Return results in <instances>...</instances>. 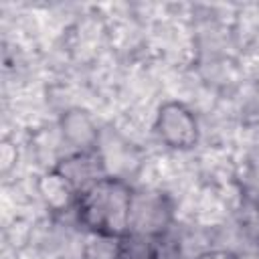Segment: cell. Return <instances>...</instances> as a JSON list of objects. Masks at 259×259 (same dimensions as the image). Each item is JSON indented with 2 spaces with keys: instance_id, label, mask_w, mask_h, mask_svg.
Instances as JSON below:
<instances>
[{
  "instance_id": "obj_8",
  "label": "cell",
  "mask_w": 259,
  "mask_h": 259,
  "mask_svg": "<svg viewBox=\"0 0 259 259\" xmlns=\"http://www.w3.org/2000/svg\"><path fill=\"white\" fill-rule=\"evenodd\" d=\"M0 162H2V172H8L14 162H16V148L10 142H2L0 146Z\"/></svg>"
},
{
  "instance_id": "obj_1",
  "label": "cell",
  "mask_w": 259,
  "mask_h": 259,
  "mask_svg": "<svg viewBox=\"0 0 259 259\" xmlns=\"http://www.w3.org/2000/svg\"><path fill=\"white\" fill-rule=\"evenodd\" d=\"M134 188L117 176H103L77 196V219L87 233L123 239L130 235Z\"/></svg>"
},
{
  "instance_id": "obj_6",
  "label": "cell",
  "mask_w": 259,
  "mask_h": 259,
  "mask_svg": "<svg viewBox=\"0 0 259 259\" xmlns=\"http://www.w3.org/2000/svg\"><path fill=\"white\" fill-rule=\"evenodd\" d=\"M36 188H38V194L45 200V204L55 212H63L71 206L75 208V204H77L79 192L73 188V184L57 168L45 172L38 178Z\"/></svg>"
},
{
  "instance_id": "obj_10",
  "label": "cell",
  "mask_w": 259,
  "mask_h": 259,
  "mask_svg": "<svg viewBox=\"0 0 259 259\" xmlns=\"http://www.w3.org/2000/svg\"><path fill=\"white\" fill-rule=\"evenodd\" d=\"M237 259H255V257H237Z\"/></svg>"
},
{
  "instance_id": "obj_11",
  "label": "cell",
  "mask_w": 259,
  "mask_h": 259,
  "mask_svg": "<svg viewBox=\"0 0 259 259\" xmlns=\"http://www.w3.org/2000/svg\"><path fill=\"white\" fill-rule=\"evenodd\" d=\"M257 214H259V202H257Z\"/></svg>"
},
{
  "instance_id": "obj_3",
  "label": "cell",
  "mask_w": 259,
  "mask_h": 259,
  "mask_svg": "<svg viewBox=\"0 0 259 259\" xmlns=\"http://www.w3.org/2000/svg\"><path fill=\"white\" fill-rule=\"evenodd\" d=\"M154 132L172 150H192L200 140L196 115L182 101H164L154 119Z\"/></svg>"
},
{
  "instance_id": "obj_4",
  "label": "cell",
  "mask_w": 259,
  "mask_h": 259,
  "mask_svg": "<svg viewBox=\"0 0 259 259\" xmlns=\"http://www.w3.org/2000/svg\"><path fill=\"white\" fill-rule=\"evenodd\" d=\"M71 184L77 192H83L103 176H107L105 170V160L99 154V150L93 152H73L71 156L63 158L55 166Z\"/></svg>"
},
{
  "instance_id": "obj_2",
  "label": "cell",
  "mask_w": 259,
  "mask_h": 259,
  "mask_svg": "<svg viewBox=\"0 0 259 259\" xmlns=\"http://www.w3.org/2000/svg\"><path fill=\"white\" fill-rule=\"evenodd\" d=\"M174 219L172 200L160 190H134L132 214H130V235L162 239L170 229Z\"/></svg>"
},
{
  "instance_id": "obj_5",
  "label": "cell",
  "mask_w": 259,
  "mask_h": 259,
  "mask_svg": "<svg viewBox=\"0 0 259 259\" xmlns=\"http://www.w3.org/2000/svg\"><path fill=\"white\" fill-rule=\"evenodd\" d=\"M63 140L75 148V152H93L99 144V130L85 109L73 107L61 115L59 121Z\"/></svg>"
},
{
  "instance_id": "obj_7",
  "label": "cell",
  "mask_w": 259,
  "mask_h": 259,
  "mask_svg": "<svg viewBox=\"0 0 259 259\" xmlns=\"http://www.w3.org/2000/svg\"><path fill=\"white\" fill-rule=\"evenodd\" d=\"M81 259H121V239L87 233Z\"/></svg>"
},
{
  "instance_id": "obj_9",
  "label": "cell",
  "mask_w": 259,
  "mask_h": 259,
  "mask_svg": "<svg viewBox=\"0 0 259 259\" xmlns=\"http://www.w3.org/2000/svg\"><path fill=\"white\" fill-rule=\"evenodd\" d=\"M198 259H237V255L231 251H206L198 255Z\"/></svg>"
}]
</instances>
